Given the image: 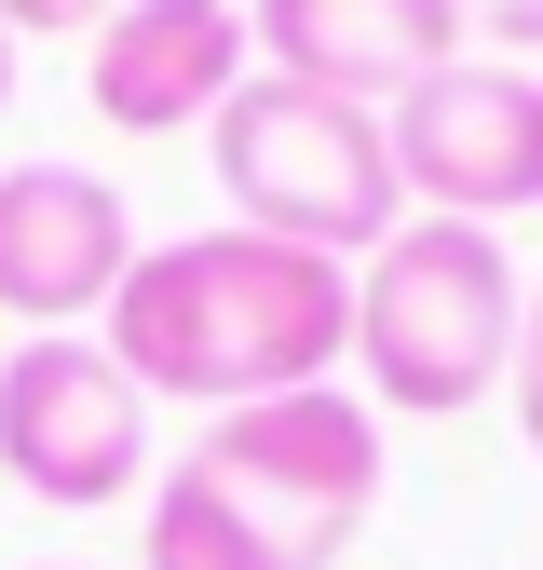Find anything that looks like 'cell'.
Instances as JSON below:
<instances>
[{
  "mask_svg": "<svg viewBox=\"0 0 543 570\" xmlns=\"http://www.w3.org/2000/svg\"><path fill=\"white\" fill-rule=\"evenodd\" d=\"M258 82V28L245 0H122L82 55V96L122 136H177V122H218Z\"/></svg>",
  "mask_w": 543,
  "mask_h": 570,
  "instance_id": "obj_8",
  "label": "cell"
},
{
  "mask_svg": "<svg viewBox=\"0 0 543 570\" xmlns=\"http://www.w3.org/2000/svg\"><path fill=\"white\" fill-rule=\"evenodd\" d=\"M367 503H381V407L339 381L258 394L164 462L136 570H339Z\"/></svg>",
  "mask_w": 543,
  "mask_h": 570,
  "instance_id": "obj_2",
  "label": "cell"
},
{
  "mask_svg": "<svg viewBox=\"0 0 543 570\" xmlns=\"http://www.w3.org/2000/svg\"><path fill=\"white\" fill-rule=\"evenodd\" d=\"M503 394H516V435H530V462H543V285H530V313H516V367H503Z\"/></svg>",
  "mask_w": 543,
  "mask_h": 570,
  "instance_id": "obj_10",
  "label": "cell"
},
{
  "mask_svg": "<svg viewBox=\"0 0 543 570\" xmlns=\"http://www.w3.org/2000/svg\"><path fill=\"white\" fill-rule=\"evenodd\" d=\"M0 475L55 517H96L150 489V394L122 381L96 326H55L0 353Z\"/></svg>",
  "mask_w": 543,
  "mask_h": 570,
  "instance_id": "obj_5",
  "label": "cell"
},
{
  "mask_svg": "<svg viewBox=\"0 0 543 570\" xmlns=\"http://www.w3.org/2000/svg\"><path fill=\"white\" fill-rule=\"evenodd\" d=\"M516 313H530V272L503 258V232L407 218L381 258H354V367H367V407H407V421L475 407L516 367Z\"/></svg>",
  "mask_w": 543,
  "mask_h": 570,
  "instance_id": "obj_3",
  "label": "cell"
},
{
  "mask_svg": "<svg viewBox=\"0 0 543 570\" xmlns=\"http://www.w3.org/2000/svg\"><path fill=\"white\" fill-rule=\"evenodd\" d=\"M122 14V0H0V28H14V41H96Z\"/></svg>",
  "mask_w": 543,
  "mask_h": 570,
  "instance_id": "obj_11",
  "label": "cell"
},
{
  "mask_svg": "<svg viewBox=\"0 0 543 570\" xmlns=\"http://www.w3.org/2000/svg\"><path fill=\"white\" fill-rule=\"evenodd\" d=\"M136 394L164 407H258V394H313L354 353V258L272 245V232H177L136 245L122 299L96 313Z\"/></svg>",
  "mask_w": 543,
  "mask_h": 570,
  "instance_id": "obj_1",
  "label": "cell"
},
{
  "mask_svg": "<svg viewBox=\"0 0 543 570\" xmlns=\"http://www.w3.org/2000/svg\"><path fill=\"white\" fill-rule=\"evenodd\" d=\"M136 272V218L96 164H14L0 177V313L28 340L55 326H96Z\"/></svg>",
  "mask_w": 543,
  "mask_h": 570,
  "instance_id": "obj_7",
  "label": "cell"
},
{
  "mask_svg": "<svg viewBox=\"0 0 543 570\" xmlns=\"http://www.w3.org/2000/svg\"><path fill=\"white\" fill-rule=\"evenodd\" d=\"M0 109H14V28H0Z\"/></svg>",
  "mask_w": 543,
  "mask_h": 570,
  "instance_id": "obj_13",
  "label": "cell"
},
{
  "mask_svg": "<svg viewBox=\"0 0 543 570\" xmlns=\"http://www.w3.org/2000/svg\"><path fill=\"white\" fill-rule=\"evenodd\" d=\"M245 28H258V68L394 109L407 82H435L462 55V0H245Z\"/></svg>",
  "mask_w": 543,
  "mask_h": 570,
  "instance_id": "obj_9",
  "label": "cell"
},
{
  "mask_svg": "<svg viewBox=\"0 0 543 570\" xmlns=\"http://www.w3.org/2000/svg\"><path fill=\"white\" fill-rule=\"evenodd\" d=\"M462 28H490V55H543V0H462Z\"/></svg>",
  "mask_w": 543,
  "mask_h": 570,
  "instance_id": "obj_12",
  "label": "cell"
},
{
  "mask_svg": "<svg viewBox=\"0 0 543 570\" xmlns=\"http://www.w3.org/2000/svg\"><path fill=\"white\" fill-rule=\"evenodd\" d=\"M381 136H394V177L422 218L503 232L543 204V68H516V55H448L435 82H407L381 109Z\"/></svg>",
  "mask_w": 543,
  "mask_h": 570,
  "instance_id": "obj_6",
  "label": "cell"
},
{
  "mask_svg": "<svg viewBox=\"0 0 543 570\" xmlns=\"http://www.w3.org/2000/svg\"><path fill=\"white\" fill-rule=\"evenodd\" d=\"M204 150H218V190L231 218L272 232V245H313V258H381L407 232V177H394V136L381 109L326 96V82H286V68H258V82L204 122Z\"/></svg>",
  "mask_w": 543,
  "mask_h": 570,
  "instance_id": "obj_4",
  "label": "cell"
}]
</instances>
